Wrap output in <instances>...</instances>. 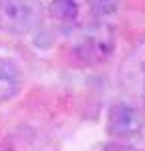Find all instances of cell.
Instances as JSON below:
<instances>
[{
    "instance_id": "cell-1",
    "label": "cell",
    "mask_w": 145,
    "mask_h": 151,
    "mask_svg": "<svg viewBox=\"0 0 145 151\" xmlns=\"http://www.w3.org/2000/svg\"><path fill=\"white\" fill-rule=\"evenodd\" d=\"M117 47L115 32L107 24H91L85 26L71 42V55L77 63L83 65H101L113 57Z\"/></svg>"
},
{
    "instance_id": "cell-2",
    "label": "cell",
    "mask_w": 145,
    "mask_h": 151,
    "mask_svg": "<svg viewBox=\"0 0 145 151\" xmlns=\"http://www.w3.org/2000/svg\"><path fill=\"white\" fill-rule=\"evenodd\" d=\"M40 0H0V30L12 36H22L36 30L42 22Z\"/></svg>"
},
{
    "instance_id": "cell-3",
    "label": "cell",
    "mask_w": 145,
    "mask_h": 151,
    "mask_svg": "<svg viewBox=\"0 0 145 151\" xmlns=\"http://www.w3.org/2000/svg\"><path fill=\"white\" fill-rule=\"evenodd\" d=\"M145 127L143 113L129 103H115L107 113V131L117 139L137 137Z\"/></svg>"
},
{
    "instance_id": "cell-4",
    "label": "cell",
    "mask_w": 145,
    "mask_h": 151,
    "mask_svg": "<svg viewBox=\"0 0 145 151\" xmlns=\"http://www.w3.org/2000/svg\"><path fill=\"white\" fill-rule=\"evenodd\" d=\"M123 79H125V85L133 93L139 95L141 101L145 103V42H141L127 58L123 67Z\"/></svg>"
},
{
    "instance_id": "cell-5",
    "label": "cell",
    "mask_w": 145,
    "mask_h": 151,
    "mask_svg": "<svg viewBox=\"0 0 145 151\" xmlns=\"http://www.w3.org/2000/svg\"><path fill=\"white\" fill-rule=\"evenodd\" d=\"M22 70L12 58L0 57V103H6L20 93Z\"/></svg>"
},
{
    "instance_id": "cell-6",
    "label": "cell",
    "mask_w": 145,
    "mask_h": 151,
    "mask_svg": "<svg viewBox=\"0 0 145 151\" xmlns=\"http://www.w3.org/2000/svg\"><path fill=\"white\" fill-rule=\"evenodd\" d=\"M50 18L60 26H71L79 18V4L77 0H52L48 4Z\"/></svg>"
},
{
    "instance_id": "cell-7",
    "label": "cell",
    "mask_w": 145,
    "mask_h": 151,
    "mask_svg": "<svg viewBox=\"0 0 145 151\" xmlns=\"http://www.w3.org/2000/svg\"><path fill=\"white\" fill-rule=\"evenodd\" d=\"M85 2L89 4V8L97 16H109V14L119 10V4H121V0H85Z\"/></svg>"
},
{
    "instance_id": "cell-8",
    "label": "cell",
    "mask_w": 145,
    "mask_h": 151,
    "mask_svg": "<svg viewBox=\"0 0 145 151\" xmlns=\"http://www.w3.org/2000/svg\"><path fill=\"white\" fill-rule=\"evenodd\" d=\"M91 151H139L133 145H127V143H117V141H109V143H99L95 145Z\"/></svg>"
}]
</instances>
